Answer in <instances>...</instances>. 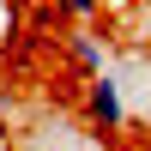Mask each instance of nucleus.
<instances>
[{"mask_svg":"<svg viewBox=\"0 0 151 151\" xmlns=\"http://www.w3.org/2000/svg\"><path fill=\"white\" fill-rule=\"evenodd\" d=\"M85 121L97 133H115L127 121V91H121V73H103V79L85 85Z\"/></svg>","mask_w":151,"mask_h":151,"instance_id":"1","label":"nucleus"},{"mask_svg":"<svg viewBox=\"0 0 151 151\" xmlns=\"http://www.w3.org/2000/svg\"><path fill=\"white\" fill-rule=\"evenodd\" d=\"M67 60L85 73V85L103 79V73H109V36H97V30H73V36H67Z\"/></svg>","mask_w":151,"mask_h":151,"instance_id":"2","label":"nucleus"}]
</instances>
